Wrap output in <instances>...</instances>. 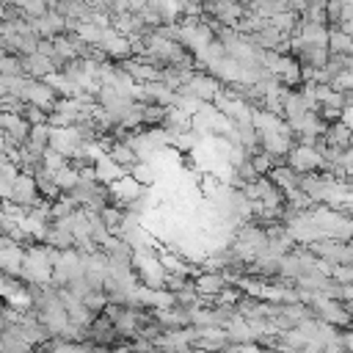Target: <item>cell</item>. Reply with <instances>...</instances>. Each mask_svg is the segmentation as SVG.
<instances>
[{
    "mask_svg": "<svg viewBox=\"0 0 353 353\" xmlns=\"http://www.w3.org/2000/svg\"><path fill=\"white\" fill-rule=\"evenodd\" d=\"M193 284H196L199 295H201L207 303H212V301L218 298V292L229 284V279H226L223 270H199V273L193 276Z\"/></svg>",
    "mask_w": 353,
    "mask_h": 353,
    "instance_id": "3",
    "label": "cell"
},
{
    "mask_svg": "<svg viewBox=\"0 0 353 353\" xmlns=\"http://www.w3.org/2000/svg\"><path fill=\"white\" fill-rule=\"evenodd\" d=\"M287 163L295 171H301V174H306V171H323V157H320V152L312 143H292V149L287 152Z\"/></svg>",
    "mask_w": 353,
    "mask_h": 353,
    "instance_id": "2",
    "label": "cell"
},
{
    "mask_svg": "<svg viewBox=\"0 0 353 353\" xmlns=\"http://www.w3.org/2000/svg\"><path fill=\"white\" fill-rule=\"evenodd\" d=\"M342 342H345V350L353 347V325H347V331H342Z\"/></svg>",
    "mask_w": 353,
    "mask_h": 353,
    "instance_id": "13",
    "label": "cell"
},
{
    "mask_svg": "<svg viewBox=\"0 0 353 353\" xmlns=\"http://www.w3.org/2000/svg\"><path fill=\"white\" fill-rule=\"evenodd\" d=\"M50 135H52V124H30V132H28V146L36 149V152H44L50 146Z\"/></svg>",
    "mask_w": 353,
    "mask_h": 353,
    "instance_id": "10",
    "label": "cell"
},
{
    "mask_svg": "<svg viewBox=\"0 0 353 353\" xmlns=\"http://www.w3.org/2000/svg\"><path fill=\"white\" fill-rule=\"evenodd\" d=\"M105 152H108V154H110V157H113L119 165H124L127 171H130V168H132V165L141 160V157H138V152H135L130 143H124V141H110Z\"/></svg>",
    "mask_w": 353,
    "mask_h": 353,
    "instance_id": "9",
    "label": "cell"
},
{
    "mask_svg": "<svg viewBox=\"0 0 353 353\" xmlns=\"http://www.w3.org/2000/svg\"><path fill=\"white\" fill-rule=\"evenodd\" d=\"M328 52L331 55H353V33H347L345 28H328Z\"/></svg>",
    "mask_w": 353,
    "mask_h": 353,
    "instance_id": "6",
    "label": "cell"
},
{
    "mask_svg": "<svg viewBox=\"0 0 353 353\" xmlns=\"http://www.w3.org/2000/svg\"><path fill=\"white\" fill-rule=\"evenodd\" d=\"M22 63H25V74H30V77H36V80H44L47 74H52V72H58V66H55V61L50 58V55H44V52H30V55H22Z\"/></svg>",
    "mask_w": 353,
    "mask_h": 353,
    "instance_id": "4",
    "label": "cell"
},
{
    "mask_svg": "<svg viewBox=\"0 0 353 353\" xmlns=\"http://www.w3.org/2000/svg\"><path fill=\"white\" fill-rule=\"evenodd\" d=\"M41 199H44V196L39 193L33 174L19 171V174H17V179H14V185H11L8 201H14V204H19V207H28V210H30V207H36Z\"/></svg>",
    "mask_w": 353,
    "mask_h": 353,
    "instance_id": "1",
    "label": "cell"
},
{
    "mask_svg": "<svg viewBox=\"0 0 353 353\" xmlns=\"http://www.w3.org/2000/svg\"><path fill=\"white\" fill-rule=\"evenodd\" d=\"M130 174L141 182V185H154V179H157V171H154V163L152 160H138L132 168H130Z\"/></svg>",
    "mask_w": 353,
    "mask_h": 353,
    "instance_id": "11",
    "label": "cell"
},
{
    "mask_svg": "<svg viewBox=\"0 0 353 353\" xmlns=\"http://www.w3.org/2000/svg\"><path fill=\"white\" fill-rule=\"evenodd\" d=\"M0 301H3V298H0Z\"/></svg>",
    "mask_w": 353,
    "mask_h": 353,
    "instance_id": "14",
    "label": "cell"
},
{
    "mask_svg": "<svg viewBox=\"0 0 353 353\" xmlns=\"http://www.w3.org/2000/svg\"><path fill=\"white\" fill-rule=\"evenodd\" d=\"M345 11H347V0H325V22L328 28H336L345 22Z\"/></svg>",
    "mask_w": 353,
    "mask_h": 353,
    "instance_id": "12",
    "label": "cell"
},
{
    "mask_svg": "<svg viewBox=\"0 0 353 353\" xmlns=\"http://www.w3.org/2000/svg\"><path fill=\"white\" fill-rule=\"evenodd\" d=\"M94 174H97V179L99 182H105V185H110V182H116L119 176H124L127 174V168L124 165H119L108 152L97 160V165H94Z\"/></svg>",
    "mask_w": 353,
    "mask_h": 353,
    "instance_id": "7",
    "label": "cell"
},
{
    "mask_svg": "<svg viewBox=\"0 0 353 353\" xmlns=\"http://www.w3.org/2000/svg\"><path fill=\"white\" fill-rule=\"evenodd\" d=\"M268 176H270V179H273V185H276V188H281L284 193H290V190L301 188V171H295L290 163H279V165H273V168L268 171Z\"/></svg>",
    "mask_w": 353,
    "mask_h": 353,
    "instance_id": "5",
    "label": "cell"
},
{
    "mask_svg": "<svg viewBox=\"0 0 353 353\" xmlns=\"http://www.w3.org/2000/svg\"><path fill=\"white\" fill-rule=\"evenodd\" d=\"M295 36H301L309 44H325L328 47V25L325 22H303L301 19Z\"/></svg>",
    "mask_w": 353,
    "mask_h": 353,
    "instance_id": "8",
    "label": "cell"
}]
</instances>
